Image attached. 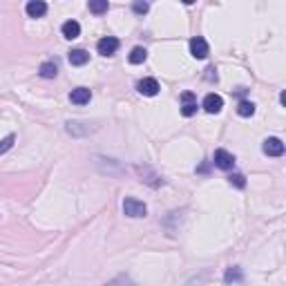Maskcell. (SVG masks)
Wrapping results in <instances>:
<instances>
[{"instance_id":"30bf717a","label":"cell","mask_w":286,"mask_h":286,"mask_svg":"<svg viewBox=\"0 0 286 286\" xmlns=\"http://www.w3.org/2000/svg\"><path fill=\"white\" fill-rule=\"evenodd\" d=\"M27 16L29 18H42L47 14V2H42V0H32V2H27L25 7Z\"/></svg>"},{"instance_id":"e0dca14e","label":"cell","mask_w":286,"mask_h":286,"mask_svg":"<svg viewBox=\"0 0 286 286\" xmlns=\"http://www.w3.org/2000/svg\"><path fill=\"white\" fill-rule=\"evenodd\" d=\"M103 286H134V282L127 275H119V277H114L112 282H107V284H103Z\"/></svg>"},{"instance_id":"2e32d148","label":"cell","mask_w":286,"mask_h":286,"mask_svg":"<svg viewBox=\"0 0 286 286\" xmlns=\"http://www.w3.org/2000/svg\"><path fill=\"white\" fill-rule=\"evenodd\" d=\"M237 114H239V117H244V119L253 117V114H255V103H250V101H239Z\"/></svg>"},{"instance_id":"7a4b0ae2","label":"cell","mask_w":286,"mask_h":286,"mask_svg":"<svg viewBox=\"0 0 286 286\" xmlns=\"http://www.w3.org/2000/svg\"><path fill=\"white\" fill-rule=\"evenodd\" d=\"M212 163L217 165L219 170H233V165H235V157L228 150H224V148H219V150H215V157H212Z\"/></svg>"},{"instance_id":"8992f818","label":"cell","mask_w":286,"mask_h":286,"mask_svg":"<svg viewBox=\"0 0 286 286\" xmlns=\"http://www.w3.org/2000/svg\"><path fill=\"white\" fill-rule=\"evenodd\" d=\"M202 105L208 114H217V112H222V107H224V99L219 94H206Z\"/></svg>"},{"instance_id":"4fadbf2b","label":"cell","mask_w":286,"mask_h":286,"mask_svg":"<svg viewBox=\"0 0 286 286\" xmlns=\"http://www.w3.org/2000/svg\"><path fill=\"white\" fill-rule=\"evenodd\" d=\"M90 61V54L85 52V49H72L69 52V63L74 65V67H81V65H85Z\"/></svg>"},{"instance_id":"44dd1931","label":"cell","mask_w":286,"mask_h":286,"mask_svg":"<svg viewBox=\"0 0 286 286\" xmlns=\"http://www.w3.org/2000/svg\"><path fill=\"white\" fill-rule=\"evenodd\" d=\"M132 9H134V14H145V11L150 9V5L148 2H134Z\"/></svg>"},{"instance_id":"9a60e30c","label":"cell","mask_w":286,"mask_h":286,"mask_svg":"<svg viewBox=\"0 0 286 286\" xmlns=\"http://www.w3.org/2000/svg\"><path fill=\"white\" fill-rule=\"evenodd\" d=\"M107 9H110V2H107V0H90V11L96 14V16L105 14Z\"/></svg>"},{"instance_id":"5bb4252c","label":"cell","mask_w":286,"mask_h":286,"mask_svg":"<svg viewBox=\"0 0 286 286\" xmlns=\"http://www.w3.org/2000/svg\"><path fill=\"white\" fill-rule=\"evenodd\" d=\"M145 59H148V52H145L143 47H134L132 52H130V56H127V61H130L132 65H141Z\"/></svg>"},{"instance_id":"5b68a950","label":"cell","mask_w":286,"mask_h":286,"mask_svg":"<svg viewBox=\"0 0 286 286\" xmlns=\"http://www.w3.org/2000/svg\"><path fill=\"white\" fill-rule=\"evenodd\" d=\"M137 90L141 92L143 96H157L159 94V90H161V85H159V81L157 79H143V81H139L137 83Z\"/></svg>"},{"instance_id":"277c9868","label":"cell","mask_w":286,"mask_h":286,"mask_svg":"<svg viewBox=\"0 0 286 286\" xmlns=\"http://www.w3.org/2000/svg\"><path fill=\"white\" fill-rule=\"evenodd\" d=\"M262 150H264L266 157H282V154H284V143L277 137H268L262 143Z\"/></svg>"},{"instance_id":"8fae6325","label":"cell","mask_w":286,"mask_h":286,"mask_svg":"<svg viewBox=\"0 0 286 286\" xmlns=\"http://www.w3.org/2000/svg\"><path fill=\"white\" fill-rule=\"evenodd\" d=\"M61 32H63V36L67 38V41H74V38L81 36V25L76 20H67V22H63Z\"/></svg>"},{"instance_id":"ac0fdd59","label":"cell","mask_w":286,"mask_h":286,"mask_svg":"<svg viewBox=\"0 0 286 286\" xmlns=\"http://www.w3.org/2000/svg\"><path fill=\"white\" fill-rule=\"evenodd\" d=\"M14 141H16V137H14V134H7V137L0 141V154L9 152V150L14 148Z\"/></svg>"},{"instance_id":"d6986e66","label":"cell","mask_w":286,"mask_h":286,"mask_svg":"<svg viewBox=\"0 0 286 286\" xmlns=\"http://www.w3.org/2000/svg\"><path fill=\"white\" fill-rule=\"evenodd\" d=\"M228 181H230V185H235V188H244V185H246V177L239 175V172L230 175V177H228Z\"/></svg>"},{"instance_id":"ffe728a7","label":"cell","mask_w":286,"mask_h":286,"mask_svg":"<svg viewBox=\"0 0 286 286\" xmlns=\"http://www.w3.org/2000/svg\"><path fill=\"white\" fill-rule=\"evenodd\" d=\"M226 284H230V282H235V280H242V270L239 268H228V273H226Z\"/></svg>"},{"instance_id":"52a82bcc","label":"cell","mask_w":286,"mask_h":286,"mask_svg":"<svg viewBox=\"0 0 286 286\" xmlns=\"http://www.w3.org/2000/svg\"><path fill=\"white\" fill-rule=\"evenodd\" d=\"M208 52H210V49H208V42L204 41L202 36H197V38H192L190 41V54L195 56V59H199V61L206 59Z\"/></svg>"},{"instance_id":"ba28073f","label":"cell","mask_w":286,"mask_h":286,"mask_svg":"<svg viewBox=\"0 0 286 286\" xmlns=\"http://www.w3.org/2000/svg\"><path fill=\"white\" fill-rule=\"evenodd\" d=\"M181 101H184V105H181V114H184V117L197 114V96L192 94V92H184V94H181Z\"/></svg>"},{"instance_id":"7c38bea8","label":"cell","mask_w":286,"mask_h":286,"mask_svg":"<svg viewBox=\"0 0 286 286\" xmlns=\"http://www.w3.org/2000/svg\"><path fill=\"white\" fill-rule=\"evenodd\" d=\"M38 74H41L42 79H56V74H59V63H56V61H45V63L38 67Z\"/></svg>"},{"instance_id":"6da1fadb","label":"cell","mask_w":286,"mask_h":286,"mask_svg":"<svg viewBox=\"0 0 286 286\" xmlns=\"http://www.w3.org/2000/svg\"><path fill=\"white\" fill-rule=\"evenodd\" d=\"M123 212L132 219H141L148 215V206L143 202H139V199H134V197H127L125 202H123Z\"/></svg>"},{"instance_id":"3957f363","label":"cell","mask_w":286,"mask_h":286,"mask_svg":"<svg viewBox=\"0 0 286 286\" xmlns=\"http://www.w3.org/2000/svg\"><path fill=\"white\" fill-rule=\"evenodd\" d=\"M119 38H114V36H105V38H101V41L96 42V49H99V54L101 56H114L117 54V49H119Z\"/></svg>"},{"instance_id":"9c48e42d","label":"cell","mask_w":286,"mask_h":286,"mask_svg":"<svg viewBox=\"0 0 286 286\" xmlns=\"http://www.w3.org/2000/svg\"><path fill=\"white\" fill-rule=\"evenodd\" d=\"M69 101L74 105H87L92 101V92L87 87H76V90L69 92Z\"/></svg>"}]
</instances>
